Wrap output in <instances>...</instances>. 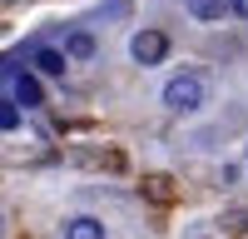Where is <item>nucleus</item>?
I'll return each mask as SVG.
<instances>
[{
  "instance_id": "nucleus-1",
  "label": "nucleus",
  "mask_w": 248,
  "mask_h": 239,
  "mask_svg": "<svg viewBox=\"0 0 248 239\" xmlns=\"http://www.w3.org/2000/svg\"><path fill=\"white\" fill-rule=\"evenodd\" d=\"M203 95H209V90H203L199 75H179V80H169V85H164V105L184 115V110H199Z\"/></svg>"
},
{
  "instance_id": "nucleus-2",
  "label": "nucleus",
  "mask_w": 248,
  "mask_h": 239,
  "mask_svg": "<svg viewBox=\"0 0 248 239\" xmlns=\"http://www.w3.org/2000/svg\"><path fill=\"white\" fill-rule=\"evenodd\" d=\"M129 55L139 60V65H159V60L169 55V35H164V30H139L129 40Z\"/></svg>"
},
{
  "instance_id": "nucleus-3",
  "label": "nucleus",
  "mask_w": 248,
  "mask_h": 239,
  "mask_svg": "<svg viewBox=\"0 0 248 239\" xmlns=\"http://www.w3.org/2000/svg\"><path fill=\"white\" fill-rule=\"evenodd\" d=\"M10 90H15V105H25V110H40L45 105V90H40V80L30 70H15L10 75Z\"/></svg>"
},
{
  "instance_id": "nucleus-4",
  "label": "nucleus",
  "mask_w": 248,
  "mask_h": 239,
  "mask_svg": "<svg viewBox=\"0 0 248 239\" xmlns=\"http://www.w3.org/2000/svg\"><path fill=\"white\" fill-rule=\"evenodd\" d=\"M144 199L169 205V199H174V179H169V174H144Z\"/></svg>"
},
{
  "instance_id": "nucleus-5",
  "label": "nucleus",
  "mask_w": 248,
  "mask_h": 239,
  "mask_svg": "<svg viewBox=\"0 0 248 239\" xmlns=\"http://www.w3.org/2000/svg\"><path fill=\"white\" fill-rule=\"evenodd\" d=\"M65 239H105V224L90 219V214H79V219H70V224H65Z\"/></svg>"
},
{
  "instance_id": "nucleus-6",
  "label": "nucleus",
  "mask_w": 248,
  "mask_h": 239,
  "mask_svg": "<svg viewBox=\"0 0 248 239\" xmlns=\"http://www.w3.org/2000/svg\"><path fill=\"white\" fill-rule=\"evenodd\" d=\"M35 70H40V75H65V55L50 50V45H40V50H35Z\"/></svg>"
},
{
  "instance_id": "nucleus-7",
  "label": "nucleus",
  "mask_w": 248,
  "mask_h": 239,
  "mask_svg": "<svg viewBox=\"0 0 248 239\" xmlns=\"http://www.w3.org/2000/svg\"><path fill=\"white\" fill-rule=\"evenodd\" d=\"M189 10H194L199 20H218V15L233 10V0H189Z\"/></svg>"
},
{
  "instance_id": "nucleus-8",
  "label": "nucleus",
  "mask_w": 248,
  "mask_h": 239,
  "mask_svg": "<svg viewBox=\"0 0 248 239\" xmlns=\"http://www.w3.org/2000/svg\"><path fill=\"white\" fill-rule=\"evenodd\" d=\"M70 55H75V60H90V55H94V40H90L85 30H75V35H70Z\"/></svg>"
},
{
  "instance_id": "nucleus-9",
  "label": "nucleus",
  "mask_w": 248,
  "mask_h": 239,
  "mask_svg": "<svg viewBox=\"0 0 248 239\" xmlns=\"http://www.w3.org/2000/svg\"><path fill=\"white\" fill-rule=\"evenodd\" d=\"M15 125H20V105L0 100V130H15Z\"/></svg>"
},
{
  "instance_id": "nucleus-10",
  "label": "nucleus",
  "mask_w": 248,
  "mask_h": 239,
  "mask_svg": "<svg viewBox=\"0 0 248 239\" xmlns=\"http://www.w3.org/2000/svg\"><path fill=\"white\" fill-rule=\"evenodd\" d=\"M233 10H238V15H248V0H233Z\"/></svg>"
},
{
  "instance_id": "nucleus-11",
  "label": "nucleus",
  "mask_w": 248,
  "mask_h": 239,
  "mask_svg": "<svg viewBox=\"0 0 248 239\" xmlns=\"http://www.w3.org/2000/svg\"><path fill=\"white\" fill-rule=\"evenodd\" d=\"M0 239H5V219H0Z\"/></svg>"
}]
</instances>
